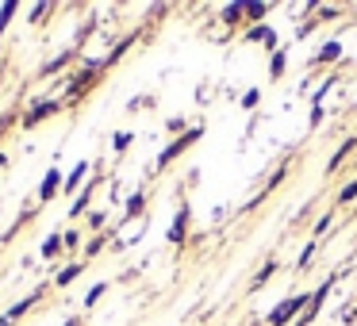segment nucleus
<instances>
[{
	"mask_svg": "<svg viewBox=\"0 0 357 326\" xmlns=\"http://www.w3.org/2000/svg\"><path fill=\"white\" fill-rule=\"evenodd\" d=\"M142 203H146V196H142V192H135L131 200H127V211H123V219H135V215L142 211Z\"/></svg>",
	"mask_w": 357,
	"mask_h": 326,
	"instance_id": "obj_13",
	"label": "nucleus"
},
{
	"mask_svg": "<svg viewBox=\"0 0 357 326\" xmlns=\"http://www.w3.org/2000/svg\"><path fill=\"white\" fill-rule=\"evenodd\" d=\"M250 39H261V42H273V31H269V27H254V31H250Z\"/></svg>",
	"mask_w": 357,
	"mask_h": 326,
	"instance_id": "obj_25",
	"label": "nucleus"
},
{
	"mask_svg": "<svg viewBox=\"0 0 357 326\" xmlns=\"http://www.w3.org/2000/svg\"><path fill=\"white\" fill-rule=\"evenodd\" d=\"M104 292H108V284H104V280H100V284H93V288H89V295H85V307H96Z\"/></svg>",
	"mask_w": 357,
	"mask_h": 326,
	"instance_id": "obj_15",
	"label": "nucleus"
},
{
	"mask_svg": "<svg viewBox=\"0 0 357 326\" xmlns=\"http://www.w3.org/2000/svg\"><path fill=\"white\" fill-rule=\"evenodd\" d=\"M66 326H85V323H81V318H70V323H66Z\"/></svg>",
	"mask_w": 357,
	"mask_h": 326,
	"instance_id": "obj_30",
	"label": "nucleus"
},
{
	"mask_svg": "<svg viewBox=\"0 0 357 326\" xmlns=\"http://www.w3.org/2000/svg\"><path fill=\"white\" fill-rule=\"evenodd\" d=\"M81 272H85V265H66V269H62V272H58V277H54V284H58V288H70L73 280L81 277Z\"/></svg>",
	"mask_w": 357,
	"mask_h": 326,
	"instance_id": "obj_10",
	"label": "nucleus"
},
{
	"mask_svg": "<svg viewBox=\"0 0 357 326\" xmlns=\"http://www.w3.org/2000/svg\"><path fill=\"white\" fill-rule=\"evenodd\" d=\"M16 8H20L16 0H8V4H4V8H0V35L8 31V20H12V16H16Z\"/></svg>",
	"mask_w": 357,
	"mask_h": 326,
	"instance_id": "obj_14",
	"label": "nucleus"
},
{
	"mask_svg": "<svg viewBox=\"0 0 357 326\" xmlns=\"http://www.w3.org/2000/svg\"><path fill=\"white\" fill-rule=\"evenodd\" d=\"M62 246L77 249V246H81V231H66V234H62Z\"/></svg>",
	"mask_w": 357,
	"mask_h": 326,
	"instance_id": "obj_22",
	"label": "nucleus"
},
{
	"mask_svg": "<svg viewBox=\"0 0 357 326\" xmlns=\"http://www.w3.org/2000/svg\"><path fill=\"white\" fill-rule=\"evenodd\" d=\"M85 173H89V162H77V165H73V173L66 177V192H77V188L85 185Z\"/></svg>",
	"mask_w": 357,
	"mask_h": 326,
	"instance_id": "obj_9",
	"label": "nucleus"
},
{
	"mask_svg": "<svg viewBox=\"0 0 357 326\" xmlns=\"http://www.w3.org/2000/svg\"><path fill=\"white\" fill-rule=\"evenodd\" d=\"M62 111V100H43V104H31V108L20 116V123L24 127H39V123H47L50 116H58Z\"/></svg>",
	"mask_w": 357,
	"mask_h": 326,
	"instance_id": "obj_2",
	"label": "nucleus"
},
{
	"mask_svg": "<svg viewBox=\"0 0 357 326\" xmlns=\"http://www.w3.org/2000/svg\"><path fill=\"white\" fill-rule=\"evenodd\" d=\"M354 200H357V180H349V185L338 192V203H354Z\"/></svg>",
	"mask_w": 357,
	"mask_h": 326,
	"instance_id": "obj_20",
	"label": "nucleus"
},
{
	"mask_svg": "<svg viewBox=\"0 0 357 326\" xmlns=\"http://www.w3.org/2000/svg\"><path fill=\"white\" fill-rule=\"evenodd\" d=\"M238 16H246V4H231V8H223L227 24H238Z\"/></svg>",
	"mask_w": 357,
	"mask_h": 326,
	"instance_id": "obj_18",
	"label": "nucleus"
},
{
	"mask_svg": "<svg viewBox=\"0 0 357 326\" xmlns=\"http://www.w3.org/2000/svg\"><path fill=\"white\" fill-rule=\"evenodd\" d=\"M112 146H116V150H119V154H123V150H127V146H131V134H127V131H119V134H116V139H112Z\"/></svg>",
	"mask_w": 357,
	"mask_h": 326,
	"instance_id": "obj_23",
	"label": "nucleus"
},
{
	"mask_svg": "<svg viewBox=\"0 0 357 326\" xmlns=\"http://www.w3.org/2000/svg\"><path fill=\"white\" fill-rule=\"evenodd\" d=\"M70 58H73V50H66V54H58L54 62H47V65H43V77H50V73H58L66 62H70Z\"/></svg>",
	"mask_w": 357,
	"mask_h": 326,
	"instance_id": "obj_12",
	"label": "nucleus"
},
{
	"mask_svg": "<svg viewBox=\"0 0 357 326\" xmlns=\"http://www.w3.org/2000/svg\"><path fill=\"white\" fill-rule=\"evenodd\" d=\"M58 249H62V234H50V238L43 242V257H54Z\"/></svg>",
	"mask_w": 357,
	"mask_h": 326,
	"instance_id": "obj_16",
	"label": "nucleus"
},
{
	"mask_svg": "<svg viewBox=\"0 0 357 326\" xmlns=\"http://www.w3.org/2000/svg\"><path fill=\"white\" fill-rule=\"evenodd\" d=\"M273 272H277V261H269V265H265V269H261V272H257V277H254V280H250V288H261V284H265V280H269V277H273Z\"/></svg>",
	"mask_w": 357,
	"mask_h": 326,
	"instance_id": "obj_17",
	"label": "nucleus"
},
{
	"mask_svg": "<svg viewBox=\"0 0 357 326\" xmlns=\"http://www.w3.org/2000/svg\"><path fill=\"white\" fill-rule=\"evenodd\" d=\"M200 134H204V127H192V131H185V134H181L177 142H169V146L162 150V157H158V169H165V165H169L173 157H181V154H185V150L192 146L196 139H200Z\"/></svg>",
	"mask_w": 357,
	"mask_h": 326,
	"instance_id": "obj_1",
	"label": "nucleus"
},
{
	"mask_svg": "<svg viewBox=\"0 0 357 326\" xmlns=\"http://www.w3.org/2000/svg\"><path fill=\"white\" fill-rule=\"evenodd\" d=\"M311 257H315V242H311V246H303V254H300V269H307Z\"/></svg>",
	"mask_w": 357,
	"mask_h": 326,
	"instance_id": "obj_26",
	"label": "nucleus"
},
{
	"mask_svg": "<svg viewBox=\"0 0 357 326\" xmlns=\"http://www.w3.org/2000/svg\"><path fill=\"white\" fill-rule=\"evenodd\" d=\"M307 303H311V295H292V300H284L277 311L269 315V326H284L292 315H300V311H307Z\"/></svg>",
	"mask_w": 357,
	"mask_h": 326,
	"instance_id": "obj_4",
	"label": "nucleus"
},
{
	"mask_svg": "<svg viewBox=\"0 0 357 326\" xmlns=\"http://www.w3.org/2000/svg\"><path fill=\"white\" fill-rule=\"evenodd\" d=\"M96 77H100V65H89V70H81L77 77H70V88H66V100H81V96H85L89 88L96 85Z\"/></svg>",
	"mask_w": 357,
	"mask_h": 326,
	"instance_id": "obj_3",
	"label": "nucleus"
},
{
	"mask_svg": "<svg viewBox=\"0 0 357 326\" xmlns=\"http://www.w3.org/2000/svg\"><path fill=\"white\" fill-rule=\"evenodd\" d=\"M257 100H261V93H257V88H250V93L246 96H242V108H254V104Z\"/></svg>",
	"mask_w": 357,
	"mask_h": 326,
	"instance_id": "obj_27",
	"label": "nucleus"
},
{
	"mask_svg": "<svg viewBox=\"0 0 357 326\" xmlns=\"http://www.w3.org/2000/svg\"><path fill=\"white\" fill-rule=\"evenodd\" d=\"M269 73H273V77H280V73H284V50H273V65H269Z\"/></svg>",
	"mask_w": 357,
	"mask_h": 326,
	"instance_id": "obj_21",
	"label": "nucleus"
},
{
	"mask_svg": "<svg viewBox=\"0 0 357 326\" xmlns=\"http://www.w3.org/2000/svg\"><path fill=\"white\" fill-rule=\"evenodd\" d=\"M58 185H62V169H47V177H43V185H39V200L50 203L58 196Z\"/></svg>",
	"mask_w": 357,
	"mask_h": 326,
	"instance_id": "obj_6",
	"label": "nucleus"
},
{
	"mask_svg": "<svg viewBox=\"0 0 357 326\" xmlns=\"http://www.w3.org/2000/svg\"><path fill=\"white\" fill-rule=\"evenodd\" d=\"M338 54H342V47H338V42H326V47H323V54H319L315 62H334Z\"/></svg>",
	"mask_w": 357,
	"mask_h": 326,
	"instance_id": "obj_19",
	"label": "nucleus"
},
{
	"mask_svg": "<svg viewBox=\"0 0 357 326\" xmlns=\"http://www.w3.org/2000/svg\"><path fill=\"white\" fill-rule=\"evenodd\" d=\"M185 234H188V208H181L169 226V242H185Z\"/></svg>",
	"mask_w": 357,
	"mask_h": 326,
	"instance_id": "obj_7",
	"label": "nucleus"
},
{
	"mask_svg": "<svg viewBox=\"0 0 357 326\" xmlns=\"http://www.w3.org/2000/svg\"><path fill=\"white\" fill-rule=\"evenodd\" d=\"M4 165H8V157H4V154H0V169H4Z\"/></svg>",
	"mask_w": 357,
	"mask_h": 326,
	"instance_id": "obj_31",
	"label": "nucleus"
},
{
	"mask_svg": "<svg viewBox=\"0 0 357 326\" xmlns=\"http://www.w3.org/2000/svg\"><path fill=\"white\" fill-rule=\"evenodd\" d=\"M354 150H357V139H346V142H342V146H338V154H334L331 162H326V173H334V169H338V165L346 162L349 154H354Z\"/></svg>",
	"mask_w": 357,
	"mask_h": 326,
	"instance_id": "obj_8",
	"label": "nucleus"
},
{
	"mask_svg": "<svg viewBox=\"0 0 357 326\" xmlns=\"http://www.w3.org/2000/svg\"><path fill=\"white\" fill-rule=\"evenodd\" d=\"M265 12H269V4H246V16H254V20H261Z\"/></svg>",
	"mask_w": 357,
	"mask_h": 326,
	"instance_id": "obj_24",
	"label": "nucleus"
},
{
	"mask_svg": "<svg viewBox=\"0 0 357 326\" xmlns=\"http://www.w3.org/2000/svg\"><path fill=\"white\" fill-rule=\"evenodd\" d=\"M89 200H93V185H85L81 188V196H77V203H70V215L77 219V215H85V208H89Z\"/></svg>",
	"mask_w": 357,
	"mask_h": 326,
	"instance_id": "obj_11",
	"label": "nucleus"
},
{
	"mask_svg": "<svg viewBox=\"0 0 357 326\" xmlns=\"http://www.w3.org/2000/svg\"><path fill=\"white\" fill-rule=\"evenodd\" d=\"M100 249H104V238H93V242H85V254H89V257H93V254H100Z\"/></svg>",
	"mask_w": 357,
	"mask_h": 326,
	"instance_id": "obj_28",
	"label": "nucleus"
},
{
	"mask_svg": "<svg viewBox=\"0 0 357 326\" xmlns=\"http://www.w3.org/2000/svg\"><path fill=\"white\" fill-rule=\"evenodd\" d=\"M326 231H331V215H323V219H319V223H315V234H319V238H323Z\"/></svg>",
	"mask_w": 357,
	"mask_h": 326,
	"instance_id": "obj_29",
	"label": "nucleus"
},
{
	"mask_svg": "<svg viewBox=\"0 0 357 326\" xmlns=\"http://www.w3.org/2000/svg\"><path fill=\"white\" fill-rule=\"evenodd\" d=\"M39 295H43V288H35V292H31V295H27V300H20V303H12V307H8V311H4V315H0V326H12V323H16V318H20V315H27V311H31V307H35V303H39Z\"/></svg>",
	"mask_w": 357,
	"mask_h": 326,
	"instance_id": "obj_5",
	"label": "nucleus"
}]
</instances>
